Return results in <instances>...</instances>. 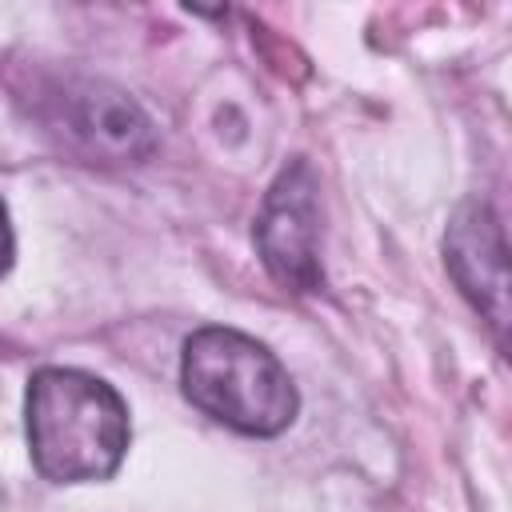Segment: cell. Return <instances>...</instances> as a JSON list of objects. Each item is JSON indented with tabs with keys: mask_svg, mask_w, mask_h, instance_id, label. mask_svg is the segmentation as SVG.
Wrapping results in <instances>:
<instances>
[{
	"mask_svg": "<svg viewBox=\"0 0 512 512\" xmlns=\"http://www.w3.org/2000/svg\"><path fill=\"white\" fill-rule=\"evenodd\" d=\"M24 432L36 472L52 484L116 476L132 428L120 392L80 368H40L24 392Z\"/></svg>",
	"mask_w": 512,
	"mask_h": 512,
	"instance_id": "cell-1",
	"label": "cell"
},
{
	"mask_svg": "<svg viewBox=\"0 0 512 512\" xmlns=\"http://www.w3.org/2000/svg\"><path fill=\"white\" fill-rule=\"evenodd\" d=\"M180 388L216 424L240 436H280L300 408L276 352L236 328H196L180 352Z\"/></svg>",
	"mask_w": 512,
	"mask_h": 512,
	"instance_id": "cell-2",
	"label": "cell"
},
{
	"mask_svg": "<svg viewBox=\"0 0 512 512\" xmlns=\"http://www.w3.org/2000/svg\"><path fill=\"white\" fill-rule=\"evenodd\" d=\"M320 184L308 160H292L264 192L252 240L268 276L288 292H320Z\"/></svg>",
	"mask_w": 512,
	"mask_h": 512,
	"instance_id": "cell-3",
	"label": "cell"
},
{
	"mask_svg": "<svg viewBox=\"0 0 512 512\" xmlns=\"http://www.w3.org/2000/svg\"><path fill=\"white\" fill-rule=\"evenodd\" d=\"M52 124L100 164H144L156 152L152 116L108 80H68L52 96Z\"/></svg>",
	"mask_w": 512,
	"mask_h": 512,
	"instance_id": "cell-4",
	"label": "cell"
},
{
	"mask_svg": "<svg viewBox=\"0 0 512 512\" xmlns=\"http://www.w3.org/2000/svg\"><path fill=\"white\" fill-rule=\"evenodd\" d=\"M444 264L472 308L504 344L508 328V248L496 212L484 200H464L444 232Z\"/></svg>",
	"mask_w": 512,
	"mask_h": 512,
	"instance_id": "cell-5",
	"label": "cell"
},
{
	"mask_svg": "<svg viewBox=\"0 0 512 512\" xmlns=\"http://www.w3.org/2000/svg\"><path fill=\"white\" fill-rule=\"evenodd\" d=\"M12 256H16V236H12V224H8V208L0 200V280L12 268Z\"/></svg>",
	"mask_w": 512,
	"mask_h": 512,
	"instance_id": "cell-6",
	"label": "cell"
}]
</instances>
